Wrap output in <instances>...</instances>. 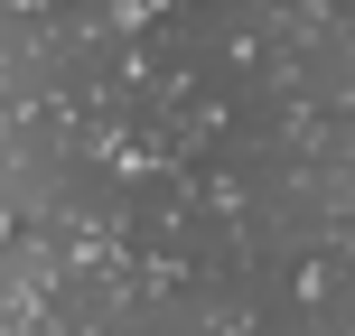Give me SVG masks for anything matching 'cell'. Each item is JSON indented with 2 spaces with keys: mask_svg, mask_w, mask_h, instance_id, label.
Returning a JSON list of instances; mask_svg holds the SVG:
<instances>
[{
  "mask_svg": "<svg viewBox=\"0 0 355 336\" xmlns=\"http://www.w3.org/2000/svg\"><path fill=\"white\" fill-rule=\"evenodd\" d=\"M0 336H355V0H0Z\"/></svg>",
  "mask_w": 355,
  "mask_h": 336,
  "instance_id": "cell-1",
  "label": "cell"
}]
</instances>
